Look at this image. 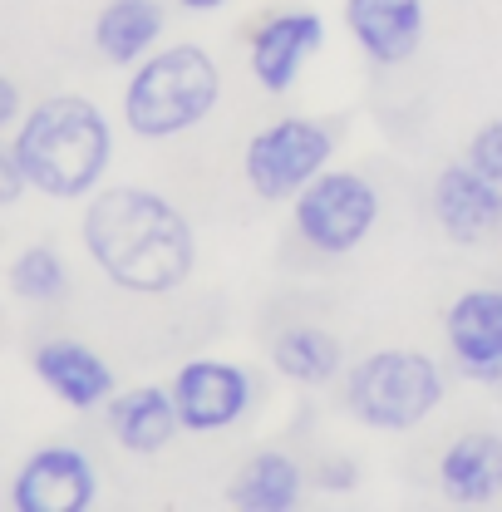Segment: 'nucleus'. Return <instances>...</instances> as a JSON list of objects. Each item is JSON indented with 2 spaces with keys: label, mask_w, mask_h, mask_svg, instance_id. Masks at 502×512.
<instances>
[{
  "label": "nucleus",
  "mask_w": 502,
  "mask_h": 512,
  "mask_svg": "<svg viewBox=\"0 0 502 512\" xmlns=\"http://www.w3.org/2000/svg\"><path fill=\"white\" fill-rule=\"evenodd\" d=\"M94 503H99V468L74 444L35 448L5 488L10 512H89Z\"/></svg>",
  "instance_id": "8"
},
{
  "label": "nucleus",
  "mask_w": 502,
  "mask_h": 512,
  "mask_svg": "<svg viewBox=\"0 0 502 512\" xmlns=\"http://www.w3.org/2000/svg\"><path fill=\"white\" fill-rule=\"evenodd\" d=\"M443 350L468 384H502V286H468L448 301Z\"/></svg>",
  "instance_id": "10"
},
{
  "label": "nucleus",
  "mask_w": 502,
  "mask_h": 512,
  "mask_svg": "<svg viewBox=\"0 0 502 512\" xmlns=\"http://www.w3.org/2000/svg\"><path fill=\"white\" fill-rule=\"evenodd\" d=\"M5 281H10V296L25 306H60L69 296V261L50 242H30L10 256Z\"/></svg>",
  "instance_id": "19"
},
{
  "label": "nucleus",
  "mask_w": 502,
  "mask_h": 512,
  "mask_svg": "<svg viewBox=\"0 0 502 512\" xmlns=\"http://www.w3.org/2000/svg\"><path fill=\"white\" fill-rule=\"evenodd\" d=\"M330 163H335V128L306 119V114H286V119L261 124L247 138L242 183L266 207H276V202L291 207Z\"/></svg>",
  "instance_id": "5"
},
{
  "label": "nucleus",
  "mask_w": 502,
  "mask_h": 512,
  "mask_svg": "<svg viewBox=\"0 0 502 512\" xmlns=\"http://www.w3.org/2000/svg\"><path fill=\"white\" fill-rule=\"evenodd\" d=\"M104 414H109L114 444L133 453V458H158V453L173 448L178 434H188L183 414H178V399H173V384H128L104 404Z\"/></svg>",
  "instance_id": "14"
},
{
  "label": "nucleus",
  "mask_w": 502,
  "mask_h": 512,
  "mask_svg": "<svg viewBox=\"0 0 502 512\" xmlns=\"http://www.w3.org/2000/svg\"><path fill=\"white\" fill-rule=\"evenodd\" d=\"M463 158H468L483 178H493L502 188V119H488V124L473 128L468 143H463Z\"/></svg>",
  "instance_id": "20"
},
{
  "label": "nucleus",
  "mask_w": 502,
  "mask_h": 512,
  "mask_svg": "<svg viewBox=\"0 0 502 512\" xmlns=\"http://www.w3.org/2000/svg\"><path fill=\"white\" fill-rule=\"evenodd\" d=\"M266 355H271V370L296 389H325V384L345 380V370H350L345 365V340L330 325H311V320L276 330Z\"/></svg>",
  "instance_id": "18"
},
{
  "label": "nucleus",
  "mask_w": 502,
  "mask_h": 512,
  "mask_svg": "<svg viewBox=\"0 0 502 512\" xmlns=\"http://www.w3.org/2000/svg\"><path fill=\"white\" fill-rule=\"evenodd\" d=\"M222 99V69L217 60L192 45H158L143 64H133L119 94V114L124 128L143 143H163V138H183L197 124L212 119Z\"/></svg>",
  "instance_id": "3"
},
{
  "label": "nucleus",
  "mask_w": 502,
  "mask_h": 512,
  "mask_svg": "<svg viewBox=\"0 0 502 512\" xmlns=\"http://www.w3.org/2000/svg\"><path fill=\"white\" fill-rule=\"evenodd\" d=\"M345 409L370 434H414L439 414L448 375L414 345H379L345 370Z\"/></svg>",
  "instance_id": "4"
},
{
  "label": "nucleus",
  "mask_w": 502,
  "mask_h": 512,
  "mask_svg": "<svg viewBox=\"0 0 502 512\" xmlns=\"http://www.w3.org/2000/svg\"><path fill=\"white\" fill-rule=\"evenodd\" d=\"M168 384H173V399H178V414H183L188 434H227L256 404L251 370L237 365V360H222V355L183 360Z\"/></svg>",
  "instance_id": "7"
},
{
  "label": "nucleus",
  "mask_w": 502,
  "mask_h": 512,
  "mask_svg": "<svg viewBox=\"0 0 502 512\" xmlns=\"http://www.w3.org/2000/svg\"><path fill=\"white\" fill-rule=\"evenodd\" d=\"M25 192H35L30 188V178H25V168H20V158L0 143V207H15Z\"/></svg>",
  "instance_id": "21"
},
{
  "label": "nucleus",
  "mask_w": 502,
  "mask_h": 512,
  "mask_svg": "<svg viewBox=\"0 0 502 512\" xmlns=\"http://www.w3.org/2000/svg\"><path fill=\"white\" fill-rule=\"evenodd\" d=\"M30 188L50 202H89L104 188L114 163V124L89 94H45L30 104V114L0 138Z\"/></svg>",
  "instance_id": "2"
},
{
  "label": "nucleus",
  "mask_w": 502,
  "mask_h": 512,
  "mask_svg": "<svg viewBox=\"0 0 502 512\" xmlns=\"http://www.w3.org/2000/svg\"><path fill=\"white\" fill-rule=\"evenodd\" d=\"M173 5H183L192 15H212V10H222V5H232V0H173Z\"/></svg>",
  "instance_id": "24"
},
{
  "label": "nucleus",
  "mask_w": 502,
  "mask_h": 512,
  "mask_svg": "<svg viewBox=\"0 0 502 512\" xmlns=\"http://www.w3.org/2000/svg\"><path fill=\"white\" fill-rule=\"evenodd\" d=\"M384 197L379 188L355 173V168H325L311 188L291 202V232L311 247L315 256H350L370 242L379 227Z\"/></svg>",
  "instance_id": "6"
},
{
  "label": "nucleus",
  "mask_w": 502,
  "mask_h": 512,
  "mask_svg": "<svg viewBox=\"0 0 502 512\" xmlns=\"http://www.w3.org/2000/svg\"><path fill=\"white\" fill-rule=\"evenodd\" d=\"M168 35V10L163 0H104L99 15H94V50L99 60L114 64V69H133L143 64Z\"/></svg>",
  "instance_id": "16"
},
{
  "label": "nucleus",
  "mask_w": 502,
  "mask_h": 512,
  "mask_svg": "<svg viewBox=\"0 0 502 512\" xmlns=\"http://www.w3.org/2000/svg\"><path fill=\"white\" fill-rule=\"evenodd\" d=\"M25 114H30V109H25V99H20V84H15L10 74H0V133H10Z\"/></svg>",
  "instance_id": "22"
},
{
  "label": "nucleus",
  "mask_w": 502,
  "mask_h": 512,
  "mask_svg": "<svg viewBox=\"0 0 502 512\" xmlns=\"http://www.w3.org/2000/svg\"><path fill=\"white\" fill-rule=\"evenodd\" d=\"M222 503L237 512H291L306 503V468L286 448H256L227 478Z\"/></svg>",
  "instance_id": "17"
},
{
  "label": "nucleus",
  "mask_w": 502,
  "mask_h": 512,
  "mask_svg": "<svg viewBox=\"0 0 502 512\" xmlns=\"http://www.w3.org/2000/svg\"><path fill=\"white\" fill-rule=\"evenodd\" d=\"M340 20L355 50L375 69H404L429 35L424 0H340Z\"/></svg>",
  "instance_id": "12"
},
{
  "label": "nucleus",
  "mask_w": 502,
  "mask_h": 512,
  "mask_svg": "<svg viewBox=\"0 0 502 512\" xmlns=\"http://www.w3.org/2000/svg\"><path fill=\"white\" fill-rule=\"evenodd\" d=\"M429 207H434V227L453 247H483L502 232V188L483 178L463 153L434 173Z\"/></svg>",
  "instance_id": "11"
},
{
  "label": "nucleus",
  "mask_w": 502,
  "mask_h": 512,
  "mask_svg": "<svg viewBox=\"0 0 502 512\" xmlns=\"http://www.w3.org/2000/svg\"><path fill=\"white\" fill-rule=\"evenodd\" d=\"M439 498L448 508H493L502 498V434L463 429L439 453Z\"/></svg>",
  "instance_id": "15"
},
{
  "label": "nucleus",
  "mask_w": 502,
  "mask_h": 512,
  "mask_svg": "<svg viewBox=\"0 0 502 512\" xmlns=\"http://www.w3.org/2000/svg\"><path fill=\"white\" fill-rule=\"evenodd\" d=\"M355 478H360V473H355V463H345V458H330V463L315 473V483H320V488H330V493L355 488Z\"/></svg>",
  "instance_id": "23"
},
{
  "label": "nucleus",
  "mask_w": 502,
  "mask_h": 512,
  "mask_svg": "<svg viewBox=\"0 0 502 512\" xmlns=\"http://www.w3.org/2000/svg\"><path fill=\"white\" fill-rule=\"evenodd\" d=\"M320 45H325V15L320 10L296 5V10L266 15L247 35V69L256 79V89L271 94V99L291 94L301 84L306 64L320 55Z\"/></svg>",
  "instance_id": "9"
},
{
  "label": "nucleus",
  "mask_w": 502,
  "mask_h": 512,
  "mask_svg": "<svg viewBox=\"0 0 502 512\" xmlns=\"http://www.w3.org/2000/svg\"><path fill=\"white\" fill-rule=\"evenodd\" d=\"M79 247L124 296H173L197 271L188 212L143 183H104L94 192L79 217Z\"/></svg>",
  "instance_id": "1"
},
{
  "label": "nucleus",
  "mask_w": 502,
  "mask_h": 512,
  "mask_svg": "<svg viewBox=\"0 0 502 512\" xmlns=\"http://www.w3.org/2000/svg\"><path fill=\"white\" fill-rule=\"evenodd\" d=\"M30 370L35 380L45 384L64 409L74 414H94L104 409L114 394H119V375L114 365L89 345V340H74V335H50L30 350Z\"/></svg>",
  "instance_id": "13"
}]
</instances>
